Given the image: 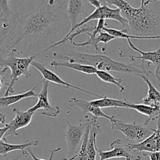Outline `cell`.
<instances>
[{
    "instance_id": "obj_13",
    "label": "cell",
    "mask_w": 160,
    "mask_h": 160,
    "mask_svg": "<svg viewBox=\"0 0 160 160\" xmlns=\"http://www.w3.org/2000/svg\"><path fill=\"white\" fill-rule=\"evenodd\" d=\"M12 112L15 114V117L6 126L9 128V131L6 134V136L15 135L18 136L17 131L22 128H24L30 124L32 120V117L34 112H31L28 110L20 111L17 109H12Z\"/></svg>"
},
{
    "instance_id": "obj_25",
    "label": "cell",
    "mask_w": 160,
    "mask_h": 160,
    "mask_svg": "<svg viewBox=\"0 0 160 160\" xmlns=\"http://www.w3.org/2000/svg\"><path fill=\"white\" fill-rule=\"evenodd\" d=\"M86 119V124H87V129H86L85 134H84V139H83L82 144H81V147H80V151L78 154H77V159L76 160H88V154H87V148L88 144L89 141V136H90V131L91 128H92V123L94 122V119L95 117L92 118H89L88 117H85Z\"/></svg>"
},
{
    "instance_id": "obj_34",
    "label": "cell",
    "mask_w": 160,
    "mask_h": 160,
    "mask_svg": "<svg viewBox=\"0 0 160 160\" xmlns=\"http://www.w3.org/2000/svg\"><path fill=\"white\" fill-rule=\"evenodd\" d=\"M77 159V155H75V156H73V157L71 158H63L62 160H76Z\"/></svg>"
},
{
    "instance_id": "obj_28",
    "label": "cell",
    "mask_w": 160,
    "mask_h": 160,
    "mask_svg": "<svg viewBox=\"0 0 160 160\" xmlns=\"http://www.w3.org/2000/svg\"><path fill=\"white\" fill-rule=\"evenodd\" d=\"M114 39H117V38L114 37V36L111 35L109 33L106 32L104 31H102L101 32L98 34V35L96 38V44L98 45L99 42H102L104 44L109 43L111 41L114 40Z\"/></svg>"
},
{
    "instance_id": "obj_36",
    "label": "cell",
    "mask_w": 160,
    "mask_h": 160,
    "mask_svg": "<svg viewBox=\"0 0 160 160\" xmlns=\"http://www.w3.org/2000/svg\"><path fill=\"white\" fill-rule=\"evenodd\" d=\"M159 88H160V87H159Z\"/></svg>"
},
{
    "instance_id": "obj_32",
    "label": "cell",
    "mask_w": 160,
    "mask_h": 160,
    "mask_svg": "<svg viewBox=\"0 0 160 160\" xmlns=\"http://www.w3.org/2000/svg\"><path fill=\"white\" fill-rule=\"evenodd\" d=\"M155 78H156V81L160 83V64L157 66L156 69V72H155Z\"/></svg>"
},
{
    "instance_id": "obj_11",
    "label": "cell",
    "mask_w": 160,
    "mask_h": 160,
    "mask_svg": "<svg viewBox=\"0 0 160 160\" xmlns=\"http://www.w3.org/2000/svg\"><path fill=\"white\" fill-rule=\"evenodd\" d=\"M67 129L65 138L69 153H72L78 149V147L82 144L87 129V124L84 123L78 125H73L67 120Z\"/></svg>"
},
{
    "instance_id": "obj_18",
    "label": "cell",
    "mask_w": 160,
    "mask_h": 160,
    "mask_svg": "<svg viewBox=\"0 0 160 160\" xmlns=\"http://www.w3.org/2000/svg\"><path fill=\"white\" fill-rule=\"evenodd\" d=\"M128 108L134 109V110L137 111V112H140L143 115L147 116L148 119L144 123L148 125L150 123V121L156 120L160 116V107H152V106H147L143 103L136 104V103L128 102Z\"/></svg>"
},
{
    "instance_id": "obj_14",
    "label": "cell",
    "mask_w": 160,
    "mask_h": 160,
    "mask_svg": "<svg viewBox=\"0 0 160 160\" xmlns=\"http://www.w3.org/2000/svg\"><path fill=\"white\" fill-rule=\"evenodd\" d=\"M68 106L70 108L78 107L84 112V116L86 114L91 113L93 115L94 117H102V118L107 119L109 121H112L114 119V116H108L107 114L105 113L102 109L100 108L95 107L91 104L90 101H87L84 99H79L77 98H71L68 101Z\"/></svg>"
},
{
    "instance_id": "obj_29",
    "label": "cell",
    "mask_w": 160,
    "mask_h": 160,
    "mask_svg": "<svg viewBox=\"0 0 160 160\" xmlns=\"http://www.w3.org/2000/svg\"><path fill=\"white\" fill-rule=\"evenodd\" d=\"M60 150H61V148H59H59H55V149H53V150H52V151H50V152H49V154H50L49 160H52L53 156H54V155L56 154V152H58L60 151ZM27 151H28V155H29V156H31V158H32L33 160H45V159H40V158L36 157V156L34 155V153L32 152V151H31V149H29V148H28V149H27Z\"/></svg>"
},
{
    "instance_id": "obj_3",
    "label": "cell",
    "mask_w": 160,
    "mask_h": 160,
    "mask_svg": "<svg viewBox=\"0 0 160 160\" xmlns=\"http://www.w3.org/2000/svg\"><path fill=\"white\" fill-rule=\"evenodd\" d=\"M52 56L58 59H63L70 62H80L85 65L92 66L98 70L114 71L117 73H129L140 77L141 75L148 76L151 72L144 68L143 66L134 64H127L114 60L111 57L102 54H89V53L76 52H63L53 53Z\"/></svg>"
},
{
    "instance_id": "obj_5",
    "label": "cell",
    "mask_w": 160,
    "mask_h": 160,
    "mask_svg": "<svg viewBox=\"0 0 160 160\" xmlns=\"http://www.w3.org/2000/svg\"><path fill=\"white\" fill-rule=\"evenodd\" d=\"M0 17H1V52L13 49L17 28L20 17L17 12L9 8L8 1H0Z\"/></svg>"
},
{
    "instance_id": "obj_27",
    "label": "cell",
    "mask_w": 160,
    "mask_h": 160,
    "mask_svg": "<svg viewBox=\"0 0 160 160\" xmlns=\"http://www.w3.org/2000/svg\"><path fill=\"white\" fill-rule=\"evenodd\" d=\"M96 75L102 81H103V82H106L108 83V84H111L117 86V87L120 89V92H121V93L125 91V87L123 84V81L121 78H116L113 75L111 74L109 72L103 71V70H98L96 73Z\"/></svg>"
},
{
    "instance_id": "obj_10",
    "label": "cell",
    "mask_w": 160,
    "mask_h": 160,
    "mask_svg": "<svg viewBox=\"0 0 160 160\" xmlns=\"http://www.w3.org/2000/svg\"><path fill=\"white\" fill-rule=\"evenodd\" d=\"M31 66L34 67L35 69H37V70L40 72L41 74H42V77H43L44 81H48V82H52L56 84H59V85L64 86V87L66 88H71L75 89V90H78L81 92H84V93L89 94V95H93V96L97 97L98 98H101L104 97V95H98V94L95 93V92H89V91L85 90V89L84 88H81L78 87V86L73 85V84H70V83L66 82L65 81L61 79L60 77L58 76L56 73H55L54 72H52V70H48V69L45 67V64L40 63V62L34 61V62L31 63Z\"/></svg>"
},
{
    "instance_id": "obj_35",
    "label": "cell",
    "mask_w": 160,
    "mask_h": 160,
    "mask_svg": "<svg viewBox=\"0 0 160 160\" xmlns=\"http://www.w3.org/2000/svg\"><path fill=\"white\" fill-rule=\"evenodd\" d=\"M126 160H133V159H130V158H127V159H125Z\"/></svg>"
},
{
    "instance_id": "obj_9",
    "label": "cell",
    "mask_w": 160,
    "mask_h": 160,
    "mask_svg": "<svg viewBox=\"0 0 160 160\" xmlns=\"http://www.w3.org/2000/svg\"><path fill=\"white\" fill-rule=\"evenodd\" d=\"M48 86L49 82L47 81H43V86H42V91L38 94V102L34 106L30 108L28 111L31 112H35L38 109H42L43 112H42V116L48 117L55 118L59 116L61 112V109L59 106H52L48 101Z\"/></svg>"
},
{
    "instance_id": "obj_16",
    "label": "cell",
    "mask_w": 160,
    "mask_h": 160,
    "mask_svg": "<svg viewBox=\"0 0 160 160\" xmlns=\"http://www.w3.org/2000/svg\"><path fill=\"white\" fill-rule=\"evenodd\" d=\"M128 43L131 49L140 53L141 55L139 56H128V57L131 58V60L134 59H140L142 61V66H144V62L145 61H148V62H152L153 64H156V65H159L160 64V48L158 50H156V51L143 52L141 49H139L138 47H136L134 45V43L131 42V39H128Z\"/></svg>"
},
{
    "instance_id": "obj_1",
    "label": "cell",
    "mask_w": 160,
    "mask_h": 160,
    "mask_svg": "<svg viewBox=\"0 0 160 160\" xmlns=\"http://www.w3.org/2000/svg\"><path fill=\"white\" fill-rule=\"evenodd\" d=\"M66 1H42L38 6L20 17L13 48L29 37H48L57 31Z\"/></svg>"
},
{
    "instance_id": "obj_22",
    "label": "cell",
    "mask_w": 160,
    "mask_h": 160,
    "mask_svg": "<svg viewBox=\"0 0 160 160\" xmlns=\"http://www.w3.org/2000/svg\"><path fill=\"white\" fill-rule=\"evenodd\" d=\"M91 104L97 108H123V109H129L128 108V101L127 99H116V98H109L104 96L103 98H97V99L90 101Z\"/></svg>"
},
{
    "instance_id": "obj_21",
    "label": "cell",
    "mask_w": 160,
    "mask_h": 160,
    "mask_svg": "<svg viewBox=\"0 0 160 160\" xmlns=\"http://www.w3.org/2000/svg\"><path fill=\"white\" fill-rule=\"evenodd\" d=\"M39 142L37 140L31 141H27L25 143L23 144H18V145H13V144H9L5 140V138L1 139L0 140V154L5 157L8 153L11 152L15 151H24L26 148H30V147H36L38 146Z\"/></svg>"
},
{
    "instance_id": "obj_15",
    "label": "cell",
    "mask_w": 160,
    "mask_h": 160,
    "mask_svg": "<svg viewBox=\"0 0 160 160\" xmlns=\"http://www.w3.org/2000/svg\"><path fill=\"white\" fill-rule=\"evenodd\" d=\"M142 78L148 86V95L142 99V103L152 107H160V91L153 84L148 76L141 75Z\"/></svg>"
},
{
    "instance_id": "obj_23",
    "label": "cell",
    "mask_w": 160,
    "mask_h": 160,
    "mask_svg": "<svg viewBox=\"0 0 160 160\" xmlns=\"http://www.w3.org/2000/svg\"><path fill=\"white\" fill-rule=\"evenodd\" d=\"M52 67H63L67 68L72 69L76 71L85 73V74H96L98 70L92 66L85 65V64L80 63V62H70L67 61H62V62H56L52 61L49 64Z\"/></svg>"
},
{
    "instance_id": "obj_31",
    "label": "cell",
    "mask_w": 160,
    "mask_h": 160,
    "mask_svg": "<svg viewBox=\"0 0 160 160\" xmlns=\"http://www.w3.org/2000/svg\"><path fill=\"white\" fill-rule=\"evenodd\" d=\"M88 2L92 6H94L95 9H98V8H100L103 5L102 2L99 1V0H89V1Z\"/></svg>"
},
{
    "instance_id": "obj_30",
    "label": "cell",
    "mask_w": 160,
    "mask_h": 160,
    "mask_svg": "<svg viewBox=\"0 0 160 160\" xmlns=\"http://www.w3.org/2000/svg\"><path fill=\"white\" fill-rule=\"evenodd\" d=\"M143 156L148 157L150 160H160V152H145L142 153Z\"/></svg>"
},
{
    "instance_id": "obj_4",
    "label": "cell",
    "mask_w": 160,
    "mask_h": 160,
    "mask_svg": "<svg viewBox=\"0 0 160 160\" xmlns=\"http://www.w3.org/2000/svg\"><path fill=\"white\" fill-rule=\"evenodd\" d=\"M35 56L29 57H18L17 56V50L15 48L11 50L5 58H1V69H10V81L8 83L4 96H9L14 93L13 87L19 78L21 76L30 78L31 75L29 71V67L34 61Z\"/></svg>"
},
{
    "instance_id": "obj_17",
    "label": "cell",
    "mask_w": 160,
    "mask_h": 160,
    "mask_svg": "<svg viewBox=\"0 0 160 160\" xmlns=\"http://www.w3.org/2000/svg\"><path fill=\"white\" fill-rule=\"evenodd\" d=\"M66 14L68 17L69 20L70 21V25H71V28L73 29L77 24H78V19L81 14L84 15H87L85 10H84V2L83 1H80V0H71V1L68 2L67 8V12Z\"/></svg>"
},
{
    "instance_id": "obj_12",
    "label": "cell",
    "mask_w": 160,
    "mask_h": 160,
    "mask_svg": "<svg viewBox=\"0 0 160 160\" xmlns=\"http://www.w3.org/2000/svg\"><path fill=\"white\" fill-rule=\"evenodd\" d=\"M111 149L103 151L97 148V152L99 156V160H109L116 158H130L133 160H142L141 156H134L127 150L124 146V142L121 139H117L110 144Z\"/></svg>"
},
{
    "instance_id": "obj_33",
    "label": "cell",
    "mask_w": 160,
    "mask_h": 160,
    "mask_svg": "<svg viewBox=\"0 0 160 160\" xmlns=\"http://www.w3.org/2000/svg\"><path fill=\"white\" fill-rule=\"evenodd\" d=\"M6 115H5L4 113H2V112H1V113H0V123H1L2 124H4V123H6Z\"/></svg>"
},
{
    "instance_id": "obj_7",
    "label": "cell",
    "mask_w": 160,
    "mask_h": 160,
    "mask_svg": "<svg viewBox=\"0 0 160 160\" xmlns=\"http://www.w3.org/2000/svg\"><path fill=\"white\" fill-rule=\"evenodd\" d=\"M111 130L121 132L128 141L136 142L138 143L143 142L152 135L154 129L150 128L148 124L145 123L142 124H138L136 123H125L124 121L117 120L114 117L113 120L110 122Z\"/></svg>"
},
{
    "instance_id": "obj_19",
    "label": "cell",
    "mask_w": 160,
    "mask_h": 160,
    "mask_svg": "<svg viewBox=\"0 0 160 160\" xmlns=\"http://www.w3.org/2000/svg\"><path fill=\"white\" fill-rule=\"evenodd\" d=\"M101 132V128L97 121V118L95 117L94 122L92 123V128L90 131V136H89L88 144L87 148V154L88 160H96V156L98 154L97 152V143L96 139L97 136Z\"/></svg>"
},
{
    "instance_id": "obj_26",
    "label": "cell",
    "mask_w": 160,
    "mask_h": 160,
    "mask_svg": "<svg viewBox=\"0 0 160 160\" xmlns=\"http://www.w3.org/2000/svg\"><path fill=\"white\" fill-rule=\"evenodd\" d=\"M103 31L109 33L111 35L114 36L117 38H125V39H138V40H152V39H160V34L155 36H148V37H145V36H135V35H131V34H126V33L123 32L121 30H117L114 29V28H104Z\"/></svg>"
},
{
    "instance_id": "obj_24",
    "label": "cell",
    "mask_w": 160,
    "mask_h": 160,
    "mask_svg": "<svg viewBox=\"0 0 160 160\" xmlns=\"http://www.w3.org/2000/svg\"><path fill=\"white\" fill-rule=\"evenodd\" d=\"M106 25H107V23H106V20H98V23H97L93 32L88 33L87 34L90 37L88 41H86V42H81V43H77V42H72L71 43L73 44V46L75 47H85L88 46V45H92V46H93L94 48H95V49L96 50V51H99L98 45L96 44V38L97 36L98 35V34H99L102 31H103V28H106Z\"/></svg>"
},
{
    "instance_id": "obj_8",
    "label": "cell",
    "mask_w": 160,
    "mask_h": 160,
    "mask_svg": "<svg viewBox=\"0 0 160 160\" xmlns=\"http://www.w3.org/2000/svg\"><path fill=\"white\" fill-rule=\"evenodd\" d=\"M156 120L157 127L148 138L139 143H127L124 142V146L128 152L137 151L142 153L160 152V116Z\"/></svg>"
},
{
    "instance_id": "obj_6",
    "label": "cell",
    "mask_w": 160,
    "mask_h": 160,
    "mask_svg": "<svg viewBox=\"0 0 160 160\" xmlns=\"http://www.w3.org/2000/svg\"><path fill=\"white\" fill-rule=\"evenodd\" d=\"M103 5L98 9H95V11L93 12H92L91 14L88 15L83 20H81L80 23H78L73 29H70L69 31V32L66 34L65 37L62 39V40L59 41L58 42H56V43L53 44L52 45H50L48 46V48H45L44 50H42V52H40L39 53H38L37 56H39L40 54L43 53L44 52H46L48 50L51 49V48H54V47L58 46L59 45H62V44H64L66 42V40L73 34V31H75V29H78V28H81L84 26V24L86 23H89L92 20H116V21L119 22L120 24L122 25V31L128 28V21L121 14V10L118 8H115V9H112L111 8L110 6H109L108 5L105 4L104 2H102Z\"/></svg>"
},
{
    "instance_id": "obj_2",
    "label": "cell",
    "mask_w": 160,
    "mask_h": 160,
    "mask_svg": "<svg viewBox=\"0 0 160 160\" xmlns=\"http://www.w3.org/2000/svg\"><path fill=\"white\" fill-rule=\"evenodd\" d=\"M108 6H113L121 10L128 20V28L123 32L135 36H155L156 29L160 23V18L157 13L148 6L154 1H141V6L134 8L124 0H107L103 1Z\"/></svg>"
},
{
    "instance_id": "obj_20",
    "label": "cell",
    "mask_w": 160,
    "mask_h": 160,
    "mask_svg": "<svg viewBox=\"0 0 160 160\" xmlns=\"http://www.w3.org/2000/svg\"><path fill=\"white\" fill-rule=\"evenodd\" d=\"M39 84H37L33 88H31V90L28 91V92H24V93L18 94V95H9V96H2L1 99H0L1 108H8L9 106L16 104L18 102L25 99V98H38V94L35 93L34 90L38 87Z\"/></svg>"
}]
</instances>
